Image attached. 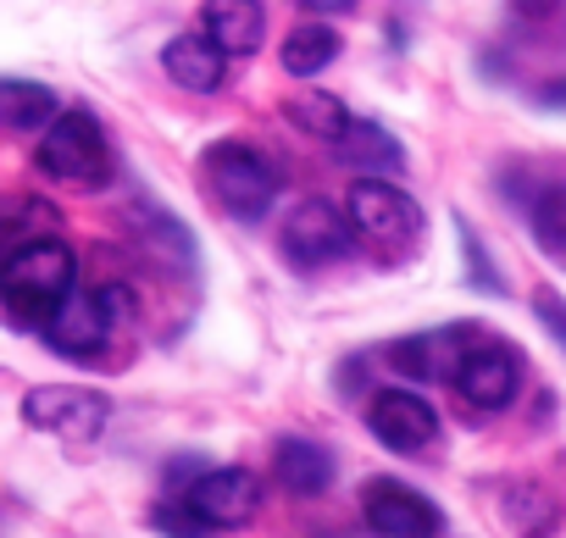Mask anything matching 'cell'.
Wrapping results in <instances>:
<instances>
[{"label": "cell", "mask_w": 566, "mask_h": 538, "mask_svg": "<svg viewBox=\"0 0 566 538\" xmlns=\"http://www.w3.org/2000/svg\"><path fill=\"white\" fill-rule=\"evenodd\" d=\"M200 34L222 51V56H250L266 34V12L261 0H206L200 7Z\"/></svg>", "instance_id": "7c38bea8"}, {"label": "cell", "mask_w": 566, "mask_h": 538, "mask_svg": "<svg viewBox=\"0 0 566 538\" xmlns=\"http://www.w3.org/2000/svg\"><path fill=\"white\" fill-rule=\"evenodd\" d=\"M112 416V400L101 389H78V383H40L23 394V422L40 428V433H56V439H101Z\"/></svg>", "instance_id": "5b68a950"}, {"label": "cell", "mask_w": 566, "mask_h": 538, "mask_svg": "<svg viewBox=\"0 0 566 538\" xmlns=\"http://www.w3.org/2000/svg\"><path fill=\"white\" fill-rule=\"evenodd\" d=\"M161 67H167V78H172L178 89H189V95H211V89L222 84V73H228V56H222L206 34H178V40H167Z\"/></svg>", "instance_id": "4fadbf2b"}, {"label": "cell", "mask_w": 566, "mask_h": 538, "mask_svg": "<svg viewBox=\"0 0 566 538\" xmlns=\"http://www.w3.org/2000/svg\"><path fill=\"white\" fill-rule=\"evenodd\" d=\"M40 172L73 189H101L112 178V145L106 128L90 112H56V123L40 139Z\"/></svg>", "instance_id": "3957f363"}, {"label": "cell", "mask_w": 566, "mask_h": 538, "mask_svg": "<svg viewBox=\"0 0 566 538\" xmlns=\"http://www.w3.org/2000/svg\"><path fill=\"white\" fill-rule=\"evenodd\" d=\"M533 312H538V323L555 334V345L566 350V300H560L555 289H538V295H533Z\"/></svg>", "instance_id": "ffe728a7"}, {"label": "cell", "mask_w": 566, "mask_h": 538, "mask_svg": "<svg viewBox=\"0 0 566 538\" xmlns=\"http://www.w3.org/2000/svg\"><path fill=\"white\" fill-rule=\"evenodd\" d=\"M367 428H373L378 444H389V450H400V455H417V450L433 444L439 416H433V405H428L422 394H411V389H384V394H373V405H367Z\"/></svg>", "instance_id": "30bf717a"}, {"label": "cell", "mask_w": 566, "mask_h": 538, "mask_svg": "<svg viewBox=\"0 0 566 538\" xmlns=\"http://www.w3.org/2000/svg\"><path fill=\"white\" fill-rule=\"evenodd\" d=\"M527 228L549 261L566 266V183H538L527 194Z\"/></svg>", "instance_id": "ac0fdd59"}, {"label": "cell", "mask_w": 566, "mask_h": 538, "mask_svg": "<svg viewBox=\"0 0 566 538\" xmlns=\"http://www.w3.org/2000/svg\"><path fill=\"white\" fill-rule=\"evenodd\" d=\"M450 383H455V394H461L472 411H505V405L516 400V389H522V361H516L511 345L478 339L472 350L455 356Z\"/></svg>", "instance_id": "8992f818"}, {"label": "cell", "mask_w": 566, "mask_h": 538, "mask_svg": "<svg viewBox=\"0 0 566 538\" xmlns=\"http://www.w3.org/2000/svg\"><path fill=\"white\" fill-rule=\"evenodd\" d=\"M272 472L290 494H323L334 483V455L312 439H277L272 450Z\"/></svg>", "instance_id": "5bb4252c"}, {"label": "cell", "mask_w": 566, "mask_h": 538, "mask_svg": "<svg viewBox=\"0 0 566 538\" xmlns=\"http://www.w3.org/2000/svg\"><path fill=\"white\" fill-rule=\"evenodd\" d=\"M306 12H328V18H339V12H356V0H301Z\"/></svg>", "instance_id": "603a6c76"}, {"label": "cell", "mask_w": 566, "mask_h": 538, "mask_svg": "<svg viewBox=\"0 0 566 538\" xmlns=\"http://www.w3.org/2000/svg\"><path fill=\"white\" fill-rule=\"evenodd\" d=\"M200 172H206L211 200H217L228 217H239V222L266 217L272 200H277V167H272V156H261V150L244 145V139H217V145L200 156Z\"/></svg>", "instance_id": "7a4b0ae2"}, {"label": "cell", "mask_w": 566, "mask_h": 538, "mask_svg": "<svg viewBox=\"0 0 566 538\" xmlns=\"http://www.w3.org/2000/svg\"><path fill=\"white\" fill-rule=\"evenodd\" d=\"M538 101H544V106H566V84H549Z\"/></svg>", "instance_id": "cb8c5ba5"}, {"label": "cell", "mask_w": 566, "mask_h": 538, "mask_svg": "<svg viewBox=\"0 0 566 538\" xmlns=\"http://www.w3.org/2000/svg\"><path fill=\"white\" fill-rule=\"evenodd\" d=\"M261 505V483L244 466H206L189 488H184V510L206 527H244Z\"/></svg>", "instance_id": "52a82bcc"}, {"label": "cell", "mask_w": 566, "mask_h": 538, "mask_svg": "<svg viewBox=\"0 0 566 538\" xmlns=\"http://www.w3.org/2000/svg\"><path fill=\"white\" fill-rule=\"evenodd\" d=\"M339 156H345L356 172H395V167L406 161L400 139H395L389 128H378V123H350V128L339 134Z\"/></svg>", "instance_id": "2e32d148"}, {"label": "cell", "mask_w": 566, "mask_h": 538, "mask_svg": "<svg viewBox=\"0 0 566 538\" xmlns=\"http://www.w3.org/2000/svg\"><path fill=\"white\" fill-rule=\"evenodd\" d=\"M334 56H339V34L328 23H301L277 51V62H283L290 78H317L323 67H334Z\"/></svg>", "instance_id": "9a60e30c"}, {"label": "cell", "mask_w": 566, "mask_h": 538, "mask_svg": "<svg viewBox=\"0 0 566 538\" xmlns=\"http://www.w3.org/2000/svg\"><path fill=\"white\" fill-rule=\"evenodd\" d=\"M283 117H290L301 134H312V139H334V145H339V134L350 128V112H345V101H339V95H328V89L290 95V101H283Z\"/></svg>", "instance_id": "d6986e66"}, {"label": "cell", "mask_w": 566, "mask_h": 538, "mask_svg": "<svg viewBox=\"0 0 566 538\" xmlns=\"http://www.w3.org/2000/svg\"><path fill=\"white\" fill-rule=\"evenodd\" d=\"M78 261L62 239H29L0 255V300L18 323H51V312L73 295Z\"/></svg>", "instance_id": "6da1fadb"}, {"label": "cell", "mask_w": 566, "mask_h": 538, "mask_svg": "<svg viewBox=\"0 0 566 538\" xmlns=\"http://www.w3.org/2000/svg\"><path fill=\"white\" fill-rule=\"evenodd\" d=\"M345 217H350V228L361 239H373L384 250L411 244L422 233V205L406 189H395L389 178H356L350 183V200H345Z\"/></svg>", "instance_id": "277c9868"}, {"label": "cell", "mask_w": 566, "mask_h": 538, "mask_svg": "<svg viewBox=\"0 0 566 538\" xmlns=\"http://www.w3.org/2000/svg\"><path fill=\"white\" fill-rule=\"evenodd\" d=\"M511 7H516V18L544 23V18H555V12H560V0H511Z\"/></svg>", "instance_id": "7402d4cb"}, {"label": "cell", "mask_w": 566, "mask_h": 538, "mask_svg": "<svg viewBox=\"0 0 566 538\" xmlns=\"http://www.w3.org/2000/svg\"><path fill=\"white\" fill-rule=\"evenodd\" d=\"M112 306H117V289H106V295H78L73 289L51 312V323H45L51 350H62V356H95L106 345V334H112Z\"/></svg>", "instance_id": "8fae6325"}, {"label": "cell", "mask_w": 566, "mask_h": 538, "mask_svg": "<svg viewBox=\"0 0 566 538\" xmlns=\"http://www.w3.org/2000/svg\"><path fill=\"white\" fill-rule=\"evenodd\" d=\"M361 516H367V527H373L378 538H433V532L444 527V516H439V505H433L428 494H417V488H406V483H389V477H378V483L367 488Z\"/></svg>", "instance_id": "9c48e42d"}, {"label": "cell", "mask_w": 566, "mask_h": 538, "mask_svg": "<svg viewBox=\"0 0 566 538\" xmlns=\"http://www.w3.org/2000/svg\"><path fill=\"white\" fill-rule=\"evenodd\" d=\"M56 123V95L29 78H0V128H51Z\"/></svg>", "instance_id": "e0dca14e"}, {"label": "cell", "mask_w": 566, "mask_h": 538, "mask_svg": "<svg viewBox=\"0 0 566 538\" xmlns=\"http://www.w3.org/2000/svg\"><path fill=\"white\" fill-rule=\"evenodd\" d=\"M461 244H467V261H472V284H478V289H494V295H500L505 284H500V273H494V266L483 261V250H478V233H472L467 222H461Z\"/></svg>", "instance_id": "44dd1931"}, {"label": "cell", "mask_w": 566, "mask_h": 538, "mask_svg": "<svg viewBox=\"0 0 566 538\" xmlns=\"http://www.w3.org/2000/svg\"><path fill=\"white\" fill-rule=\"evenodd\" d=\"M350 239H356L350 217H345L339 205H328V200H306V205H295L290 217H283V233H277L283 255L301 261V266L339 261V255L350 250Z\"/></svg>", "instance_id": "ba28073f"}]
</instances>
